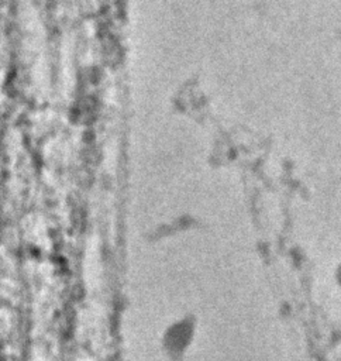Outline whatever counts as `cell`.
Listing matches in <instances>:
<instances>
[{"instance_id":"obj_1","label":"cell","mask_w":341,"mask_h":361,"mask_svg":"<svg viewBox=\"0 0 341 361\" xmlns=\"http://www.w3.org/2000/svg\"><path fill=\"white\" fill-rule=\"evenodd\" d=\"M194 334V324L189 319L172 323L163 333L162 344L169 357L178 358L185 354L192 343Z\"/></svg>"},{"instance_id":"obj_2","label":"cell","mask_w":341,"mask_h":361,"mask_svg":"<svg viewBox=\"0 0 341 361\" xmlns=\"http://www.w3.org/2000/svg\"><path fill=\"white\" fill-rule=\"evenodd\" d=\"M335 281H337V283L341 286V265H338V268H337V271H335Z\"/></svg>"}]
</instances>
